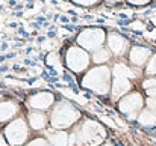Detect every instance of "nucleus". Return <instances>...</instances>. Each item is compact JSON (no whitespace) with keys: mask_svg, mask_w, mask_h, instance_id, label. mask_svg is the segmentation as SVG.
Returning a JSON list of instances; mask_svg holds the SVG:
<instances>
[{"mask_svg":"<svg viewBox=\"0 0 156 146\" xmlns=\"http://www.w3.org/2000/svg\"><path fill=\"white\" fill-rule=\"evenodd\" d=\"M27 136H29V130H27L26 121L21 118L14 119L5 128V137H6L8 143H11L12 146L23 145L27 140Z\"/></svg>","mask_w":156,"mask_h":146,"instance_id":"4","label":"nucleus"},{"mask_svg":"<svg viewBox=\"0 0 156 146\" xmlns=\"http://www.w3.org/2000/svg\"><path fill=\"white\" fill-rule=\"evenodd\" d=\"M129 3H132V5H144V3H147L149 0H127Z\"/></svg>","mask_w":156,"mask_h":146,"instance_id":"22","label":"nucleus"},{"mask_svg":"<svg viewBox=\"0 0 156 146\" xmlns=\"http://www.w3.org/2000/svg\"><path fill=\"white\" fill-rule=\"evenodd\" d=\"M111 2H121V0H111Z\"/></svg>","mask_w":156,"mask_h":146,"instance_id":"25","label":"nucleus"},{"mask_svg":"<svg viewBox=\"0 0 156 146\" xmlns=\"http://www.w3.org/2000/svg\"><path fill=\"white\" fill-rule=\"evenodd\" d=\"M47 121L49 119H47V116L43 111L34 110V111L29 113V125L34 130H44L46 125H47Z\"/></svg>","mask_w":156,"mask_h":146,"instance_id":"12","label":"nucleus"},{"mask_svg":"<svg viewBox=\"0 0 156 146\" xmlns=\"http://www.w3.org/2000/svg\"><path fill=\"white\" fill-rule=\"evenodd\" d=\"M108 47L114 56H121L127 50V41L117 33H111L108 36Z\"/></svg>","mask_w":156,"mask_h":146,"instance_id":"9","label":"nucleus"},{"mask_svg":"<svg viewBox=\"0 0 156 146\" xmlns=\"http://www.w3.org/2000/svg\"><path fill=\"white\" fill-rule=\"evenodd\" d=\"M140 122L143 125H153V124H156V114L152 113L149 108L147 110H143L141 114H140Z\"/></svg>","mask_w":156,"mask_h":146,"instance_id":"17","label":"nucleus"},{"mask_svg":"<svg viewBox=\"0 0 156 146\" xmlns=\"http://www.w3.org/2000/svg\"><path fill=\"white\" fill-rule=\"evenodd\" d=\"M103 128L94 121H85L80 127H77L68 139L70 146H97L103 142Z\"/></svg>","mask_w":156,"mask_h":146,"instance_id":"1","label":"nucleus"},{"mask_svg":"<svg viewBox=\"0 0 156 146\" xmlns=\"http://www.w3.org/2000/svg\"><path fill=\"white\" fill-rule=\"evenodd\" d=\"M146 72L147 74H156V56H153L152 60L149 62V65L146 68Z\"/></svg>","mask_w":156,"mask_h":146,"instance_id":"19","label":"nucleus"},{"mask_svg":"<svg viewBox=\"0 0 156 146\" xmlns=\"http://www.w3.org/2000/svg\"><path fill=\"white\" fill-rule=\"evenodd\" d=\"M111 51L108 48H99V50H96L94 53H93V62L94 63H97V65H102V63H106L109 59H111Z\"/></svg>","mask_w":156,"mask_h":146,"instance_id":"16","label":"nucleus"},{"mask_svg":"<svg viewBox=\"0 0 156 146\" xmlns=\"http://www.w3.org/2000/svg\"><path fill=\"white\" fill-rule=\"evenodd\" d=\"M26 146H52L50 145V142L49 140H46V139H34L32 142H29Z\"/></svg>","mask_w":156,"mask_h":146,"instance_id":"18","label":"nucleus"},{"mask_svg":"<svg viewBox=\"0 0 156 146\" xmlns=\"http://www.w3.org/2000/svg\"><path fill=\"white\" fill-rule=\"evenodd\" d=\"M111 74H112L111 68L96 66L85 74V77L82 80V86L94 91L96 94L103 95L111 89Z\"/></svg>","mask_w":156,"mask_h":146,"instance_id":"2","label":"nucleus"},{"mask_svg":"<svg viewBox=\"0 0 156 146\" xmlns=\"http://www.w3.org/2000/svg\"><path fill=\"white\" fill-rule=\"evenodd\" d=\"M147 105H149V110L156 114V98H149L147 99Z\"/></svg>","mask_w":156,"mask_h":146,"instance_id":"20","label":"nucleus"},{"mask_svg":"<svg viewBox=\"0 0 156 146\" xmlns=\"http://www.w3.org/2000/svg\"><path fill=\"white\" fill-rule=\"evenodd\" d=\"M53 102H55V97L50 92H38L29 98V105L37 111H43V110L50 108Z\"/></svg>","mask_w":156,"mask_h":146,"instance_id":"8","label":"nucleus"},{"mask_svg":"<svg viewBox=\"0 0 156 146\" xmlns=\"http://www.w3.org/2000/svg\"><path fill=\"white\" fill-rule=\"evenodd\" d=\"M6 145V142H5V137L2 136V133H0V146H5Z\"/></svg>","mask_w":156,"mask_h":146,"instance_id":"23","label":"nucleus"},{"mask_svg":"<svg viewBox=\"0 0 156 146\" xmlns=\"http://www.w3.org/2000/svg\"><path fill=\"white\" fill-rule=\"evenodd\" d=\"M149 94H150L152 97L156 98V88H155V89H149Z\"/></svg>","mask_w":156,"mask_h":146,"instance_id":"24","label":"nucleus"},{"mask_svg":"<svg viewBox=\"0 0 156 146\" xmlns=\"http://www.w3.org/2000/svg\"><path fill=\"white\" fill-rule=\"evenodd\" d=\"M112 75H114V78H130V77H133L135 74H133V71L129 68V66H126L124 63H117V65H114V68H112Z\"/></svg>","mask_w":156,"mask_h":146,"instance_id":"15","label":"nucleus"},{"mask_svg":"<svg viewBox=\"0 0 156 146\" xmlns=\"http://www.w3.org/2000/svg\"><path fill=\"white\" fill-rule=\"evenodd\" d=\"M79 118H80L79 110L70 102L62 101V102H58L52 110L50 122L55 130H64V128L71 127Z\"/></svg>","mask_w":156,"mask_h":146,"instance_id":"3","label":"nucleus"},{"mask_svg":"<svg viewBox=\"0 0 156 146\" xmlns=\"http://www.w3.org/2000/svg\"><path fill=\"white\" fill-rule=\"evenodd\" d=\"M52 146H70L68 145V136L64 131H52L47 136Z\"/></svg>","mask_w":156,"mask_h":146,"instance_id":"14","label":"nucleus"},{"mask_svg":"<svg viewBox=\"0 0 156 146\" xmlns=\"http://www.w3.org/2000/svg\"><path fill=\"white\" fill-rule=\"evenodd\" d=\"M141 107H143V97L140 94H129L124 98H121L120 102H118L120 111L124 113L130 119L136 118V113L140 111Z\"/></svg>","mask_w":156,"mask_h":146,"instance_id":"7","label":"nucleus"},{"mask_svg":"<svg viewBox=\"0 0 156 146\" xmlns=\"http://www.w3.org/2000/svg\"><path fill=\"white\" fill-rule=\"evenodd\" d=\"M130 86L132 85L127 78H114L112 85H111V94L117 99V98L123 97L127 91H130Z\"/></svg>","mask_w":156,"mask_h":146,"instance_id":"10","label":"nucleus"},{"mask_svg":"<svg viewBox=\"0 0 156 146\" xmlns=\"http://www.w3.org/2000/svg\"><path fill=\"white\" fill-rule=\"evenodd\" d=\"M149 56H150V51L147 48H143V47H133V48L130 50V54H129L130 62L133 65H138V66L143 65L149 59Z\"/></svg>","mask_w":156,"mask_h":146,"instance_id":"13","label":"nucleus"},{"mask_svg":"<svg viewBox=\"0 0 156 146\" xmlns=\"http://www.w3.org/2000/svg\"><path fill=\"white\" fill-rule=\"evenodd\" d=\"M65 62L71 71L80 72V71L87 69V66L90 65V56H88L87 50L80 48V47H71L67 51Z\"/></svg>","mask_w":156,"mask_h":146,"instance_id":"6","label":"nucleus"},{"mask_svg":"<svg viewBox=\"0 0 156 146\" xmlns=\"http://www.w3.org/2000/svg\"><path fill=\"white\" fill-rule=\"evenodd\" d=\"M18 111V107L15 102L11 101H0V122H6L12 119Z\"/></svg>","mask_w":156,"mask_h":146,"instance_id":"11","label":"nucleus"},{"mask_svg":"<svg viewBox=\"0 0 156 146\" xmlns=\"http://www.w3.org/2000/svg\"><path fill=\"white\" fill-rule=\"evenodd\" d=\"M76 3H79V5H87V6H90V5H93V3H96L97 0H74Z\"/></svg>","mask_w":156,"mask_h":146,"instance_id":"21","label":"nucleus"},{"mask_svg":"<svg viewBox=\"0 0 156 146\" xmlns=\"http://www.w3.org/2000/svg\"><path fill=\"white\" fill-rule=\"evenodd\" d=\"M105 35L103 30L100 29H88V30H83L80 32V35L77 36V44L79 47L83 50H90V51H96V50L102 48L105 42Z\"/></svg>","mask_w":156,"mask_h":146,"instance_id":"5","label":"nucleus"}]
</instances>
